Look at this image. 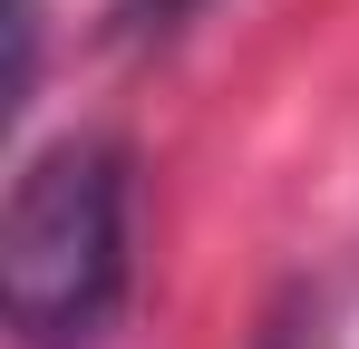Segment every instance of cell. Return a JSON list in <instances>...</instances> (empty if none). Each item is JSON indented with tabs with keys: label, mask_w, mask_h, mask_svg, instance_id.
Wrapping results in <instances>:
<instances>
[{
	"label": "cell",
	"mask_w": 359,
	"mask_h": 349,
	"mask_svg": "<svg viewBox=\"0 0 359 349\" xmlns=\"http://www.w3.org/2000/svg\"><path fill=\"white\" fill-rule=\"evenodd\" d=\"M184 10H194V0H126L117 20H126V29H175Z\"/></svg>",
	"instance_id": "cell-3"
},
{
	"label": "cell",
	"mask_w": 359,
	"mask_h": 349,
	"mask_svg": "<svg viewBox=\"0 0 359 349\" xmlns=\"http://www.w3.org/2000/svg\"><path fill=\"white\" fill-rule=\"evenodd\" d=\"M262 349H359V320H350V301H340L330 282H301L292 301L272 310Z\"/></svg>",
	"instance_id": "cell-2"
},
{
	"label": "cell",
	"mask_w": 359,
	"mask_h": 349,
	"mask_svg": "<svg viewBox=\"0 0 359 349\" xmlns=\"http://www.w3.org/2000/svg\"><path fill=\"white\" fill-rule=\"evenodd\" d=\"M126 301V156L107 136L39 146L0 214V310L29 349H88Z\"/></svg>",
	"instance_id": "cell-1"
}]
</instances>
